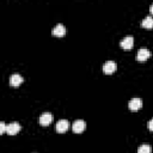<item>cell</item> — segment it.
<instances>
[{"instance_id": "1", "label": "cell", "mask_w": 153, "mask_h": 153, "mask_svg": "<svg viewBox=\"0 0 153 153\" xmlns=\"http://www.w3.org/2000/svg\"><path fill=\"white\" fill-rule=\"evenodd\" d=\"M149 56H151V51L148 49H146V48H140L137 50V53H136V60L141 61V62L146 61Z\"/></svg>"}, {"instance_id": "2", "label": "cell", "mask_w": 153, "mask_h": 153, "mask_svg": "<svg viewBox=\"0 0 153 153\" xmlns=\"http://www.w3.org/2000/svg\"><path fill=\"white\" fill-rule=\"evenodd\" d=\"M116 69H117V65H116V62H114V61H106V62L103 65V72H104L105 74H112Z\"/></svg>"}, {"instance_id": "3", "label": "cell", "mask_w": 153, "mask_h": 153, "mask_svg": "<svg viewBox=\"0 0 153 153\" xmlns=\"http://www.w3.org/2000/svg\"><path fill=\"white\" fill-rule=\"evenodd\" d=\"M20 129H22V126H20L18 122H12V123L7 124L6 133H7L8 135H16Z\"/></svg>"}, {"instance_id": "4", "label": "cell", "mask_w": 153, "mask_h": 153, "mask_svg": "<svg viewBox=\"0 0 153 153\" xmlns=\"http://www.w3.org/2000/svg\"><path fill=\"white\" fill-rule=\"evenodd\" d=\"M141 106H142V100L140 98H131L128 103V108L131 111H137L139 109H141Z\"/></svg>"}, {"instance_id": "5", "label": "cell", "mask_w": 153, "mask_h": 153, "mask_svg": "<svg viewBox=\"0 0 153 153\" xmlns=\"http://www.w3.org/2000/svg\"><path fill=\"white\" fill-rule=\"evenodd\" d=\"M85 127H86V123H85L82 120H76V121H74L73 124H72V129H73V131L76 133V134L82 133L84 129H85Z\"/></svg>"}, {"instance_id": "6", "label": "cell", "mask_w": 153, "mask_h": 153, "mask_svg": "<svg viewBox=\"0 0 153 153\" xmlns=\"http://www.w3.org/2000/svg\"><path fill=\"white\" fill-rule=\"evenodd\" d=\"M51 33H53L54 36H56V37H62V36H65V35H66V27H65V25L61 24V23H59L57 25L54 26V29L51 30Z\"/></svg>"}, {"instance_id": "7", "label": "cell", "mask_w": 153, "mask_h": 153, "mask_svg": "<svg viewBox=\"0 0 153 153\" xmlns=\"http://www.w3.org/2000/svg\"><path fill=\"white\" fill-rule=\"evenodd\" d=\"M51 121H53V115L50 112H43L38 120L41 126H49L51 123Z\"/></svg>"}, {"instance_id": "8", "label": "cell", "mask_w": 153, "mask_h": 153, "mask_svg": "<svg viewBox=\"0 0 153 153\" xmlns=\"http://www.w3.org/2000/svg\"><path fill=\"white\" fill-rule=\"evenodd\" d=\"M120 45H121L123 49L129 50V49H131V47L134 45V38H133L131 36H127V37H124V38L120 42Z\"/></svg>"}, {"instance_id": "9", "label": "cell", "mask_w": 153, "mask_h": 153, "mask_svg": "<svg viewBox=\"0 0 153 153\" xmlns=\"http://www.w3.org/2000/svg\"><path fill=\"white\" fill-rule=\"evenodd\" d=\"M23 81H24L23 76H22L20 74H18V73L12 74V75H11V78H10V85H11V86H13V87H18Z\"/></svg>"}, {"instance_id": "10", "label": "cell", "mask_w": 153, "mask_h": 153, "mask_svg": "<svg viewBox=\"0 0 153 153\" xmlns=\"http://www.w3.org/2000/svg\"><path fill=\"white\" fill-rule=\"evenodd\" d=\"M69 128V122L67 120H60L56 123V131L57 133H65Z\"/></svg>"}, {"instance_id": "11", "label": "cell", "mask_w": 153, "mask_h": 153, "mask_svg": "<svg viewBox=\"0 0 153 153\" xmlns=\"http://www.w3.org/2000/svg\"><path fill=\"white\" fill-rule=\"evenodd\" d=\"M141 25H142V27H145V29H153V17H151V16H147V17H145L143 18V20H142V23H141Z\"/></svg>"}, {"instance_id": "12", "label": "cell", "mask_w": 153, "mask_h": 153, "mask_svg": "<svg viewBox=\"0 0 153 153\" xmlns=\"http://www.w3.org/2000/svg\"><path fill=\"white\" fill-rule=\"evenodd\" d=\"M151 152H152V147L147 143H143L137 148V153H151Z\"/></svg>"}, {"instance_id": "13", "label": "cell", "mask_w": 153, "mask_h": 153, "mask_svg": "<svg viewBox=\"0 0 153 153\" xmlns=\"http://www.w3.org/2000/svg\"><path fill=\"white\" fill-rule=\"evenodd\" d=\"M6 128L7 126L5 124V122H0V134H4L6 131Z\"/></svg>"}, {"instance_id": "14", "label": "cell", "mask_w": 153, "mask_h": 153, "mask_svg": "<svg viewBox=\"0 0 153 153\" xmlns=\"http://www.w3.org/2000/svg\"><path fill=\"white\" fill-rule=\"evenodd\" d=\"M147 127H148V129H149L151 131H153V118L148 121V123H147Z\"/></svg>"}, {"instance_id": "15", "label": "cell", "mask_w": 153, "mask_h": 153, "mask_svg": "<svg viewBox=\"0 0 153 153\" xmlns=\"http://www.w3.org/2000/svg\"><path fill=\"white\" fill-rule=\"evenodd\" d=\"M149 11H151V13H152V14H153V4H152V5H151V7H149Z\"/></svg>"}]
</instances>
